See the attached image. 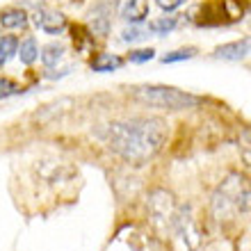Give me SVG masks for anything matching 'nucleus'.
<instances>
[{
  "label": "nucleus",
  "instance_id": "f8f14e48",
  "mask_svg": "<svg viewBox=\"0 0 251 251\" xmlns=\"http://www.w3.org/2000/svg\"><path fill=\"white\" fill-rule=\"evenodd\" d=\"M121 16H124L128 23H142L149 16V0H128L121 9Z\"/></svg>",
  "mask_w": 251,
  "mask_h": 251
},
{
  "label": "nucleus",
  "instance_id": "1a4fd4ad",
  "mask_svg": "<svg viewBox=\"0 0 251 251\" xmlns=\"http://www.w3.org/2000/svg\"><path fill=\"white\" fill-rule=\"evenodd\" d=\"M249 53H251V37H242L238 41H228V44H222V46L215 48V57L224 62H240L245 60Z\"/></svg>",
  "mask_w": 251,
  "mask_h": 251
},
{
  "label": "nucleus",
  "instance_id": "9d476101",
  "mask_svg": "<svg viewBox=\"0 0 251 251\" xmlns=\"http://www.w3.org/2000/svg\"><path fill=\"white\" fill-rule=\"evenodd\" d=\"M0 25L7 30H23L27 27V14L21 7H7L0 12Z\"/></svg>",
  "mask_w": 251,
  "mask_h": 251
},
{
  "label": "nucleus",
  "instance_id": "f3484780",
  "mask_svg": "<svg viewBox=\"0 0 251 251\" xmlns=\"http://www.w3.org/2000/svg\"><path fill=\"white\" fill-rule=\"evenodd\" d=\"M197 55V48L194 46H187V48H178V50H172V53H165L162 55V62L165 64H174V62H185L192 60Z\"/></svg>",
  "mask_w": 251,
  "mask_h": 251
},
{
  "label": "nucleus",
  "instance_id": "39448f33",
  "mask_svg": "<svg viewBox=\"0 0 251 251\" xmlns=\"http://www.w3.org/2000/svg\"><path fill=\"white\" fill-rule=\"evenodd\" d=\"M146 208H149V217H151L153 226L160 231L174 228V219H176V199L172 192L167 190H153L146 199Z\"/></svg>",
  "mask_w": 251,
  "mask_h": 251
},
{
  "label": "nucleus",
  "instance_id": "20e7f679",
  "mask_svg": "<svg viewBox=\"0 0 251 251\" xmlns=\"http://www.w3.org/2000/svg\"><path fill=\"white\" fill-rule=\"evenodd\" d=\"M249 9V0H212V2L201 5V16L197 19V23L201 27L228 25V23L242 21Z\"/></svg>",
  "mask_w": 251,
  "mask_h": 251
},
{
  "label": "nucleus",
  "instance_id": "6e6552de",
  "mask_svg": "<svg viewBox=\"0 0 251 251\" xmlns=\"http://www.w3.org/2000/svg\"><path fill=\"white\" fill-rule=\"evenodd\" d=\"M89 21H92V32L99 37H107L110 27H112V2L100 0L92 7L89 12Z\"/></svg>",
  "mask_w": 251,
  "mask_h": 251
},
{
  "label": "nucleus",
  "instance_id": "423d86ee",
  "mask_svg": "<svg viewBox=\"0 0 251 251\" xmlns=\"http://www.w3.org/2000/svg\"><path fill=\"white\" fill-rule=\"evenodd\" d=\"M174 231L183 238V242H185L190 249H197L199 247V242H201V231H199L197 222H194V215H192L190 205H180L178 210H176Z\"/></svg>",
  "mask_w": 251,
  "mask_h": 251
},
{
  "label": "nucleus",
  "instance_id": "f03ea898",
  "mask_svg": "<svg viewBox=\"0 0 251 251\" xmlns=\"http://www.w3.org/2000/svg\"><path fill=\"white\" fill-rule=\"evenodd\" d=\"M210 210L219 222H228L240 212L251 210V185L240 174H228L212 192Z\"/></svg>",
  "mask_w": 251,
  "mask_h": 251
},
{
  "label": "nucleus",
  "instance_id": "7ed1b4c3",
  "mask_svg": "<svg viewBox=\"0 0 251 251\" xmlns=\"http://www.w3.org/2000/svg\"><path fill=\"white\" fill-rule=\"evenodd\" d=\"M132 94L142 103L158 107V110H187V107H197L203 103V99H199L194 94H187L183 89L167 85H142L135 87Z\"/></svg>",
  "mask_w": 251,
  "mask_h": 251
},
{
  "label": "nucleus",
  "instance_id": "aec40b11",
  "mask_svg": "<svg viewBox=\"0 0 251 251\" xmlns=\"http://www.w3.org/2000/svg\"><path fill=\"white\" fill-rule=\"evenodd\" d=\"M146 37L144 30H139V27H128V30H124V34H121V39L126 41V44H135V41H142Z\"/></svg>",
  "mask_w": 251,
  "mask_h": 251
},
{
  "label": "nucleus",
  "instance_id": "0eeeda50",
  "mask_svg": "<svg viewBox=\"0 0 251 251\" xmlns=\"http://www.w3.org/2000/svg\"><path fill=\"white\" fill-rule=\"evenodd\" d=\"M34 25L44 30L46 34H62L66 30V16L62 12H55V9H48V7H39L34 9Z\"/></svg>",
  "mask_w": 251,
  "mask_h": 251
},
{
  "label": "nucleus",
  "instance_id": "2eb2a0df",
  "mask_svg": "<svg viewBox=\"0 0 251 251\" xmlns=\"http://www.w3.org/2000/svg\"><path fill=\"white\" fill-rule=\"evenodd\" d=\"M62 55H64V46L53 41V44H46V46L41 48V62L46 66H55L57 62L62 60Z\"/></svg>",
  "mask_w": 251,
  "mask_h": 251
},
{
  "label": "nucleus",
  "instance_id": "dca6fc26",
  "mask_svg": "<svg viewBox=\"0 0 251 251\" xmlns=\"http://www.w3.org/2000/svg\"><path fill=\"white\" fill-rule=\"evenodd\" d=\"M178 25V19L176 16H162V19H158V21H151L149 23V30H151L153 34H169L174 30V27Z\"/></svg>",
  "mask_w": 251,
  "mask_h": 251
},
{
  "label": "nucleus",
  "instance_id": "412c9836",
  "mask_svg": "<svg viewBox=\"0 0 251 251\" xmlns=\"http://www.w3.org/2000/svg\"><path fill=\"white\" fill-rule=\"evenodd\" d=\"M155 2H158V5L162 7L165 12H174V9H178V7L183 5L185 0H155Z\"/></svg>",
  "mask_w": 251,
  "mask_h": 251
},
{
  "label": "nucleus",
  "instance_id": "ddd939ff",
  "mask_svg": "<svg viewBox=\"0 0 251 251\" xmlns=\"http://www.w3.org/2000/svg\"><path fill=\"white\" fill-rule=\"evenodd\" d=\"M19 57H21V62L27 66L39 57V46H37V39H34V37H25L23 41H19Z\"/></svg>",
  "mask_w": 251,
  "mask_h": 251
},
{
  "label": "nucleus",
  "instance_id": "f257e3e1",
  "mask_svg": "<svg viewBox=\"0 0 251 251\" xmlns=\"http://www.w3.org/2000/svg\"><path fill=\"white\" fill-rule=\"evenodd\" d=\"M167 121L160 117H137L130 121H112L96 128L94 135L126 162L144 165L155 158L167 142Z\"/></svg>",
  "mask_w": 251,
  "mask_h": 251
},
{
  "label": "nucleus",
  "instance_id": "6ab92c4d",
  "mask_svg": "<svg viewBox=\"0 0 251 251\" xmlns=\"http://www.w3.org/2000/svg\"><path fill=\"white\" fill-rule=\"evenodd\" d=\"M19 92H21L19 82H14L12 78H0V99H9V96Z\"/></svg>",
  "mask_w": 251,
  "mask_h": 251
},
{
  "label": "nucleus",
  "instance_id": "4468645a",
  "mask_svg": "<svg viewBox=\"0 0 251 251\" xmlns=\"http://www.w3.org/2000/svg\"><path fill=\"white\" fill-rule=\"evenodd\" d=\"M14 55H19V37L5 34V37L0 39V66H5Z\"/></svg>",
  "mask_w": 251,
  "mask_h": 251
},
{
  "label": "nucleus",
  "instance_id": "9b49d317",
  "mask_svg": "<svg viewBox=\"0 0 251 251\" xmlns=\"http://www.w3.org/2000/svg\"><path fill=\"white\" fill-rule=\"evenodd\" d=\"M89 66H92V71L96 73H110V71H117L124 66V60H121L119 55H112V53H96L89 60Z\"/></svg>",
  "mask_w": 251,
  "mask_h": 251
},
{
  "label": "nucleus",
  "instance_id": "a211bd4d",
  "mask_svg": "<svg viewBox=\"0 0 251 251\" xmlns=\"http://www.w3.org/2000/svg\"><path fill=\"white\" fill-rule=\"evenodd\" d=\"M155 57V50L153 48H137V50H130L128 53V60L132 64H146V62H151Z\"/></svg>",
  "mask_w": 251,
  "mask_h": 251
}]
</instances>
